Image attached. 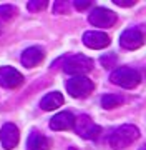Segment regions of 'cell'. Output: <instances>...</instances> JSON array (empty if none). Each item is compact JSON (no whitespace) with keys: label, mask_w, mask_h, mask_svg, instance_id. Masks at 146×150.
<instances>
[{"label":"cell","mask_w":146,"mask_h":150,"mask_svg":"<svg viewBox=\"0 0 146 150\" xmlns=\"http://www.w3.org/2000/svg\"><path fill=\"white\" fill-rule=\"evenodd\" d=\"M138 139H140V129H138L136 125L126 123V125L118 127L113 134L110 135L108 142L115 150H121V149L130 147V145Z\"/></svg>","instance_id":"1"},{"label":"cell","mask_w":146,"mask_h":150,"mask_svg":"<svg viewBox=\"0 0 146 150\" xmlns=\"http://www.w3.org/2000/svg\"><path fill=\"white\" fill-rule=\"evenodd\" d=\"M93 69V60L88 59L87 55H70L63 59V70H65L68 75H73V77H85V74L92 72Z\"/></svg>","instance_id":"2"},{"label":"cell","mask_w":146,"mask_h":150,"mask_svg":"<svg viewBox=\"0 0 146 150\" xmlns=\"http://www.w3.org/2000/svg\"><path fill=\"white\" fill-rule=\"evenodd\" d=\"M110 80L113 82L115 85L123 87V88H135L141 82V75L138 70L131 69V67H119V69L113 70Z\"/></svg>","instance_id":"3"},{"label":"cell","mask_w":146,"mask_h":150,"mask_svg":"<svg viewBox=\"0 0 146 150\" xmlns=\"http://www.w3.org/2000/svg\"><path fill=\"white\" fill-rule=\"evenodd\" d=\"M93 88H95V83L88 77H71L70 80L66 82V90L75 98L88 97L93 92Z\"/></svg>","instance_id":"4"},{"label":"cell","mask_w":146,"mask_h":150,"mask_svg":"<svg viewBox=\"0 0 146 150\" xmlns=\"http://www.w3.org/2000/svg\"><path fill=\"white\" fill-rule=\"evenodd\" d=\"M75 132L80 135L81 139L95 140V139L100 137V134H101V127L93 122L92 117H88V115H80V117L76 118Z\"/></svg>","instance_id":"5"},{"label":"cell","mask_w":146,"mask_h":150,"mask_svg":"<svg viewBox=\"0 0 146 150\" xmlns=\"http://www.w3.org/2000/svg\"><path fill=\"white\" fill-rule=\"evenodd\" d=\"M88 20L92 25L95 27H100V28H108V27H113L116 23V13L113 10H108L105 7H96L93 8Z\"/></svg>","instance_id":"6"},{"label":"cell","mask_w":146,"mask_h":150,"mask_svg":"<svg viewBox=\"0 0 146 150\" xmlns=\"http://www.w3.org/2000/svg\"><path fill=\"white\" fill-rule=\"evenodd\" d=\"M145 43V33L140 27H131L126 28L121 37H119V45L126 50H136Z\"/></svg>","instance_id":"7"},{"label":"cell","mask_w":146,"mask_h":150,"mask_svg":"<svg viewBox=\"0 0 146 150\" xmlns=\"http://www.w3.org/2000/svg\"><path fill=\"white\" fill-rule=\"evenodd\" d=\"M23 83V75L12 67H0V85L5 88H17Z\"/></svg>","instance_id":"8"},{"label":"cell","mask_w":146,"mask_h":150,"mask_svg":"<svg viewBox=\"0 0 146 150\" xmlns=\"http://www.w3.org/2000/svg\"><path fill=\"white\" fill-rule=\"evenodd\" d=\"M20 140V134H18V129H17L13 123H5L2 130H0V142H2V147L5 150H12L15 149L17 144Z\"/></svg>","instance_id":"9"},{"label":"cell","mask_w":146,"mask_h":150,"mask_svg":"<svg viewBox=\"0 0 146 150\" xmlns=\"http://www.w3.org/2000/svg\"><path fill=\"white\" fill-rule=\"evenodd\" d=\"M110 42L111 40H110L108 35L105 32H98V30H90V32H85V35H83V43L88 48H93V50L108 47Z\"/></svg>","instance_id":"10"},{"label":"cell","mask_w":146,"mask_h":150,"mask_svg":"<svg viewBox=\"0 0 146 150\" xmlns=\"http://www.w3.org/2000/svg\"><path fill=\"white\" fill-rule=\"evenodd\" d=\"M76 118L71 112H60L50 120V129L52 130H70L75 129Z\"/></svg>","instance_id":"11"},{"label":"cell","mask_w":146,"mask_h":150,"mask_svg":"<svg viewBox=\"0 0 146 150\" xmlns=\"http://www.w3.org/2000/svg\"><path fill=\"white\" fill-rule=\"evenodd\" d=\"M45 59L43 50L40 47H30L22 54V64L25 67H37L38 64H42V60Z\"/></svg>","instance_id":"12"},{"label":"cell","mask_w":146,"mask_h":150,"mask_svg":"<svg viewBox=\"0 0 146 150\" xmlns=\"http://www.w3.org/2000/svg\"><path fill=\"white\" fill-rule=\"evenodd\" d=\"M27 149L28 150H50V140L43 134L33 130L32 134L28 135Z\"/></svg>","instance_id":"13"},{"label":"cell","mask_w":146,"mask_h":150,"mask_svg":"<svg viewBox=\"0 0 146 150\" xmlns=\"http://www.w3.org/2000/svg\"><path fill=\"white\" fill-rule=\"evenodd\" d=\"M63 102H65V98H63V95L60 92H50V93H47L42 98L40 107L43 108V110H55V108L61 107Z\"/></svg>","instance_id":"14"},{"label":"cell","mask_w":146,"mask_h":150,"mask_svg":"<svg viewBox=\"0 0 146 150\" xmlns=\"http://www.w3.org/2000/svg\"><path fill=\"white\" fill-rule=\"evenodd\" d=\"M124 102V98L121 95H116V93H108V95H105L101 98V105H103V108H116V107H119L121 103Z\"/></svg>","instance_id":"15"},{"label":"cell","mask_w":146,"mask_h":150,"mask_svg":"<svg viewBox=\"0 0 146 150\" xmlns=\"http://www.w3.org/2000/svg\"><path fill=\"white\" fill-rule=\"evenodd\" d=\"M17 15V8L13 5H0V25L10 22Z\"/></svg>","instance_id":"16"},{"label":"cell","mask_w":146,"mask_h":150,"mask_svg":"<svg viewBox=\"0 0 146 150\" xmlns=\"http://www.w3.org/2000/svg\"><path fill=\"white\" fill-rule=\"evenodd\" d=\"M100 62H101L103 67H106V69H111V67H115V64H116V55H115V54L103 55L101 59H100Z\"/></svg>","instance_id":"17"},{"label":"cell","mask_w":146,"mask_h":150,"mask_svg":"<svg viewBox=\"0 0 146 150\" xmlns=\"http://www.w3.org/2000/svg\"><path fill=\"white\" fill-rule=\"evenodd\" d=\"M45 7H47V2H45V0H33V2H28V4H27V8L30 12L43 10Z\"/></svg>","instance_id":"18"},{"label":"cell","mask_w":146,"mask_h":150,"mask_svg":"<svg viewBox=\"0 0 146 150\" xmlns=\"http://www.w3.org/2000/svg\"><path fill=\"white\" fill-rule=\"evenodd\" d=\"M53 12L55 13H68V12H70V4H68V2H61V0H58V2H55Z\"/></svg>","instance_id":"19"},{"label":"cell","mask_w":146,"mask_h":150,"mask_svg":"<svg viewBox=\"0 0 146 150\" xmlns=\"http://www.w3.org/2000/svg\"><path fill=\"white\" fill-rule=\"evenodd\" d=\"M73 5H75L76 10H87L93 5V2H90V0H75Z\"/></svg>","instance_id":"20"},{"label":"cell","mask_w":146,"mask_h":150,"mask_svg":"<svg viewBox=\"0 0 146 150\" xmlns=\"http://www.w3.org/2000/svg\"><path fill=\"white\" fill-rule=\"evenodd\" d=\"M113 4L118 7H133L136 4V0H113Z\"/></svg>","instance_id":"21"},{"label":"cell","mask_w":146,"mask_h":150,"mask_svg":"<svg viewBox=\"0 0 146 150\" xmlns=\"http://www.w3.org/2000/svg\"><path fill=\"white\" fill-rule=\"evenodd\" d=\"M140 150H146V144L143 145V147H140Z\"/></svg>","instance_id":"22"},{"label":"cell","mask_w":146,"mask_h":150,"mask_svg":"<svg viewBox=\"0 0 146 150\" xmlns=\"http://www.w3.org/2000/svg\"><path fill=\"white\" fill-rule=\"evenodd\" d=\"M68 150H78V149H76V147H70Z\"/></svg>","instance_id":"23"}]
</instances>
